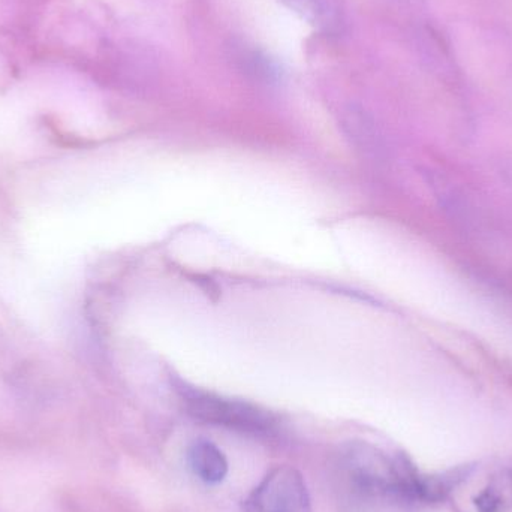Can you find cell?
Instances as JSON below:
<instances>
[{
	"label": "cell",
	"instance_id": "obj_5",
	"mask_svg": "<svg viewBox=\"0 0 512 512\" xmlns=\"http://www.w3.org/2000/svg\"><path fill=\"white\" fill-rule=\"evenodd\" d=\"M283 3L310 26L324 27L331 21L327 0H283Z\"/></svg>",
	"mask_w": 512,
	"mask_h": 512
},
{
	"label": "cell",
	"instance_id": "obj_4",
	"mask_svg": "<svg viewBox=\"0 0 512 512\" xmlns=\"http://www.w3.org/2000/svg\"><path fill=\"white\" fill-rule=\"evenodd\" d=\"M483 512H504L512 507V475L499 474L493 478L480 501L477 502Z\"/></svg>",
	"mask_w": 512,
	"mask_h": 512
},
{
	"label": "cell",
	"instance_id": "obj_1",
	"mask_svg": "<svg viewBox=\"0 0 512 512\" xmlns=\"http://www.w3.org/2000/svg\"><path fill=\"white\" fill-rule=\"evenodd\" d=\"M186 408L197 420L242 432L267 433L274 426L273 417L268 412L248 403L222 399L210 394H188Z\"/></svg>",
	"mask_w": 512,
	"mask_h": 512
},
{
	"label": "cell",
	"instance_id": "obj_2",
	"mask_svg": "<svg viewBox=\"0 0 512 512\" xmlns=\"http://www.w3.org/2000/svg\"><path fill=\"white\" fill-rule=\"evenodd\" d=\"M249 508L252 512H312L304 478L291 466L273 469L252 493Z\"/></svg>",
	"mask_w": 512,
	"mask_h": 512
},
{
	"label": "cell",
	"instance_id": "obj_3",
	"mask_svg": "<svg viewBox=\"0 0 512 512\" xmlns=\"http://www.w3.org/2000/svg\"><path fill=\"white\" fill-rule=\"evenodd\" d=\"M189 466L201 481L218 484L228 474V462L224 453L209 441H197L188 451Z\"/></svg>",
	"mask_w": 512,
	"mask_h": 512
}]
</instances>
